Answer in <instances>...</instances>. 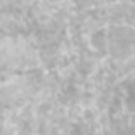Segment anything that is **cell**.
<instances>
[{"label": "cell", "mask_w": 135, "mask_h": 135, "mask_svg": "<svg viewBox=\"0 0 135 135\" xmlns=\"http://www.w3.org/2000/svg\"><path fill=\"white\" fill-rule=\"evenodd\" d=\"M91 46L98 51V52H103V51L107 49L108 42H107V37H105V32L103 31H96L91 36Z\"/></svg>", "instance_id": "cell-1"}, {"label": "cell", "mask_w": 135, "mask_h": 135, "mask_svg": "<svg viewBox=\"0 0 135 135\" xmlns=\"http://www.w3.org/2000/svg\"><path fill=\"white\" fill-rule=\"evenodd\" d=\"M74 3H76V7H78V8H86L88 5H91V3H93V0H74Z\"/></svg>", "instance_id": "cell-2"}]
</instances>
